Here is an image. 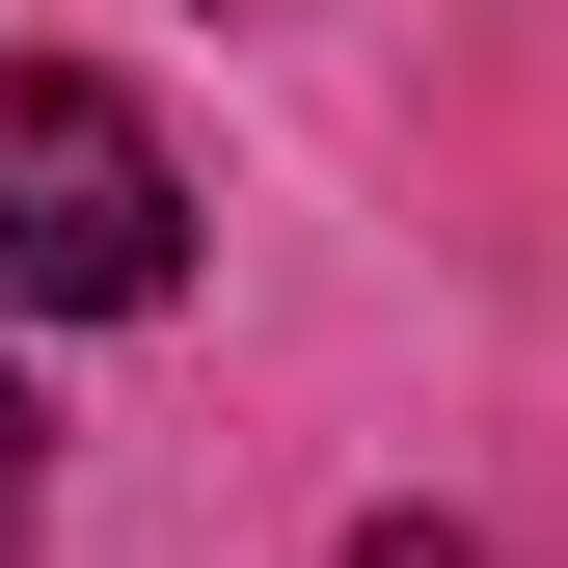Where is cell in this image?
I'll use <instances>...</instances> for the list:
<instances>
[{
  "mask_svg": "<svg viewBox=\"0 0 568 568\" xmlns=\"http://www.w3.org/2000/svg\"><path fill=\"white\" fill-rule=\"evenodd\" d=\"M0 298L28 325L190 298V163H163L135 82H82V54H0Z\"/></svg>",
  "mask_w": 568,
  "mask_h": 568,
  "instance_id": "1",
  "label": "cell"
},
{
  "mask_svg": "<svg viewBox=\"0 0 568 568\" xmlns=\"http://www.w3.org/2000/svg\"><path fill=\"white\" fill-rule=\"evenodd\" d=\"M28 515H54V406L0 379V568H28Z\"/></svg>",
  "mask_w": 568,
  "mask_h": 568,
  "instance_id": "2",
  "label": "cell"
},
{
  "mask_svg": "<svg viewBox=\"0 0 568 568\" xmlns=\"http://www.w3.org/2000/svg\"><path fill=\"white\" fill-rule=\"evenodd\" d=\"M352 568H487V541H434V515H379V541H352Z\"/></svg>",
  "mask_w": 568,
  "mask_h": 568,
  "instance_id": "3",
  "label": "cell"
}]
</instances>
